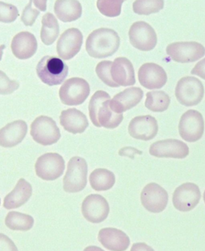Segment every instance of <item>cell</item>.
Instances as JSON below:
<instances>
[{"mask_svg": "<svg viewBox=\"0 0 205 251\" xmlns=\"http://www.w3.org/2000/svg\"><path fill=\"white\" fill-rule=\"evenodd\" d=\"M89 183L97 192H104L111 189L115 184V175L106 169H96L89 175Z\"/></svg>", "mask_w": 205, "mask_h": 251, "instance_id": "27", "label": "cell"}, {"mask_svg": "<svg viewBox=\"0 0 205 251\" xmlns=\"http://www.w3.org/2000/svg\"><path fill=\"white\" fill-rule=\"evenodd\" d=\"M32 3L33 0L29 1V3L26 6L21 17V20L27 26H32L38 16L40 15V11L32 8Z\"/></svg>", "mask_w": 205, "mask_h": 251, "instance_id": "36", "label": "cell"}, {"mask_svg": "<svg viewBox=\"0 0 205 251\" xmlns=\"http://www.w3.org/2000/svg\"><path fill=\"white\" fill-rule=\"evenodd\" d=\"M110 95L99 90L92 96L89 103V118L98 128H116L123 120V114L116 113L110 106Z\"/></svg>", "mask_w": 205, "mask_h": 251, "instance_id": "1", "label": "cell"}, {"mask_svg": "<svg viewBox=\"0 0 205 251\" xmlns=\"http://www.w3.org/2000/svg\"><path fill=\"white\" fill-rule=\"evenodd\" d=\"M35 169L36 175L41 179L54 181L64 172V159L58 153H46L38 158Z\"/></svg>", "mask_w": 205, "mask_h": 251, "instance_id": "9", "label": "cell"}, {"mask_svg": "<svg viewBox=\"0 0 205 251\" xmlns=\"http://www.w3.org/2000/svg\"><path fill=\"white\" fill-rule=\"evenodd\" d=\"M30 135L36 143L42 146H50L58 143L61 133L57 124L49 116H40L30 126Z\"/></svg>", "mask_w": 205, "mask_h": 251, "instance_id": "7", "label": "cell"}, {"mask_svg": "<svg viewBox=\"0 0 205 251\" xmlns=\"http://www.w3.org/2000/svg\"><path fill=\"white\" fill-rule=\"evenodd\" d=\"M204 201H205V193H204Z\"/></svg>", "mask_w": 205, "mask_h": 251, "instance_id": "44", "label": "cell"}, {"mask_svg": "<svg viewBox=\"0 0 205 251\" xmlns=\"http://www.w3.org/2000/svg\"><path fill=\"white\" fill-rule=\"evenodd\" d=\"M139 82L147 89L163 88L168 81V75L163 67L155 63L142 65L138 72Z\"/></svg>", "mask_w": 205, "mask_h": 251, "instance_id": "18", "label": "cell"}, {"mask_svg": "<svg viewBox=\"0 0 205 251\" xmlns=\"http://www.w3.org/2000/svg\"><path fill=\"white\" fill-rule=\"evenodd\" d=\"M131 251H154L153 249L150 246H148L147 244L142 243H135L132 247H131Z\"/></svg>", "mask_w": 205, "mask_h": 251, "instance_id": "40", "label": "cell"}, {"mask_svg": "<svg viewBox=\"0 0 205 251\" xmlns=\"http://www.w3.org/2000/svg\"><path fill=\"white\" fill-rule=\"evenodd\" d=\"M144 92L137 87H131L117 94L110 100V106L116 113L122 114L138 105L143 99Z\"/></svg>", "mask_w": 205, "mask_h": 251, "instance_id": "20", "label": "cell"}, {"mask_svg": "<svg viewBox=\"0 0 205 251\" xmlns=\"http://www.w3.org/2000/svg\"><path fill=\"white\" fill-rule=\"evenodd\" d=\"M36 73L40 80L49 86L59 85L68 75V67L59 57L45 56L36 67Z\"/></svg>", "mask_w": 205, "mask_h": 251, "instance_id": "3", "label": "cell"}, {"mask_svg": "<svg viewBox=\"0 0 205 251\" xmlns=\"http://www.w3.org/2000/svg\"><path fill=\"white\" fill-rule=\"evenodd\" d=\"M109 203L101 195H89L82 202V214L87 221L92 224L104 221L109 216Z\"/></svg>", "mask_w": 205, "mask_h": 251, "instance_id": "13", "label": "cell"}, {"mask_svg": "<svg viewBox=\"0 0 205 251\" xmlns=\"http://www.w3.org/2000/svg\"><path fill=\"white\" fill-rule=\"evenodd\" d=\"M32 195V187L27 180L20 178L15 188L6 196L3 207L7 209H17L26 204Z\"/></svg>", "mask_w": 205, "mask_h": 251, "instance_id": "25", "label": "cell"}, {"mask_svg": "<svg viewBox=\"0 0 205 251\" xmlns=\"http://www.w3.org/2000/svg\"><path fill=\"white\" fill-rule=\"evenodd\" d=\"M0 204H1V200H0Z\"/></svg>", "mask_w": 205, "mask_h": 251, "instance_id": "45", "label": "cell"}, {"mask_svg": "<svg viewBox=\"0 0 205 251\" xmlns=\"http://www.w3.org/2000/svg\"><path fill=\"white\" fill-rule=\"evenodd\" d=\"M33 3L41 12H45L47 9V0H33Z\"/></svg>", "mask_w": 205, "mask_h": 251, "instance_id": "41", "label": "cell"}, {"mask_svg": "<svg viewBox=\"0 0 205 251\" xmlns=\"http://www.w3.org/2000/svg\"><path fill=\"white\" fill-rule=\"evenodd\" d=\"M99 242L107 250L111 251H125L130 246V238L124 231L114 227H106L99 231Z\"/></svg>", "mask_w": 205, "mask_h": 251, "instance_id": "21", "label": "cell"}, {"mask_svg": "<svg viewBox=\"0 0 205 251\" xmlns=\"http://www.w3.org/2000/svg\"><path fill=\"white\" fill-rule=\"evenodd\" d=\"M83 44V35L77 28H70L62 33L57 44V52L60 58L72 59L80 52Z\"/></svg>", "mask_w": 205, "mask_h": 251, "instance_id": "16", "label": "cell"}, {"mask_svg": "<svg viewBox=\"0 0 205 251\" xmlns=\"http://www.w3.org/2000/svg\"><path fill=\"white\" fill-rule=\"evenodd\" d=\"M129 134L138 140L149 141L158 134V121L151 116H136L128 126Z\"/></svg>", "mask_w": 205, "mask_h": 251, "instance_id": "17", "label": "cell"}, {"mask_svg": "<svg viewBox=\"0 0 205 251\" xmlns=\"http://www.w3.org/2000/svg\"><path fill=\"white\" fill-rule=\"evenodd\" d=\"M42 28L40 38L45 45H51L56 41L59 35V25L57 18L52 13H48L43 16Z\"/></svg>", "mask_w": 205, "mask_h": 251, "instance_id": "28", "label": "cell"}, {"mask_svg": "<svg viewBox=\"0 0 205 251\" xmlns=\"http://www.w3.org/2000/svg\"><path fill=\"white\" fill-rule=\"evenodd\" d=\"M129 39L134 48L144 52L153 50L158 42L155 30L145 22H136L131 25Z\"/></svg>", "mask_w": 205, "mask_h": 251, "instance_id": "11", "label": "cell"}, {"mask_svg": "<svg viewBox=\"0 0 205 251\" xmlns=\"http://www.w3.org/2000/svg\"><path fill=\"white\" fill-rule=\"evenodd\" d=\"M112 63L113 62L110 61H103V62H99V64L96 66L95 72L100 80H102V82L106 85L112 87V88H118V84H116L112 79L111 73H110Z\"/></svg>", "mask_w": 205, "mask_h": 251, "instance_id": "33", "label": "cell"}, {"mask_svg": "<svg viewBox=\"0 0 205 251\" xmlns=\"http://www.w3.org/2000/svg\"><path fill=\"white\" fill-rule=\"evenodd\" d=\"M0 251H18V249L8 236L0 233Z\"/></svg>", "mask_w": 205, "mask_h": 251, "instance_id": "37", "label": "cell"}, {"mask_svg": "<svg viewBox=\"0 0 205 251\" xmlns=\"http://www.w3.org/2000/svg\"><path fill=\"white\" fill-rule=\"evenodd\" d=\"M88 165L85 159L74 156L67 164V170L63 178V189L68 193L82 192L87 184Z\"/></svg>", "mask_w": 205, "mask_h": 251, "instance_id": "4", "label": "cell"}, {"mask_svg": "<svg viewBox=\"0 0 205 251\" xmlns=\"http://www.w3.org/2000/svg\"><path fill=\"white\" fill-rule=\"evenodd\" d=\"M188 146L177 139H165L153 143L149 148V154L158 158L184 159L189 155Z\"/></svg>", "mask_w": 205, "mask_h": 251, "instance_id": "15", "label": "cell"}, {"mask_svg": "<svg viewBox=\"0 0 205 251\" xmlns=\"http://www.w3.org/2000/svg\"><path fill=\"white\" fill-rule=\"evenodd\" d=\"M55 13L62 23H72L82 17V4L78 0H57Z\"/></svg>", "mask_w": 205, "mask_h": 251, "instance_id": "26", "label": "cell"}, {"mask_svg": "<svg viewBox=\"0 0 205 251\" xmlns=\"http://www.w3.org/2000/svg\"><path fill=\"white\" fill-rule=\"evenodd\" d=\"M170 97L163 91H151L146 94V108L153 112H163L170 106Z\"/></svg>", "mask_w": 205, "mask_h": 251, "instance_id": "30", "label": "cell"}, {"mask_svg": "<svg viewBox=\"0 0 205 251\" xmlns=\"http://www.w3.org/2000/svg\"><path fill=\"white\" fill-rule=\"evenodd\" d=\"M191 74L195 75L197 76L205 79V58L201 60L195 65V67L191 71Z\"/></svg>", "mask_w": 205, "mask_h": 251, "instance_id": "38", "label": "cell"}, {"mask_svg": "<svg viewBox=\"0 0 205 251\" xmlns=\"http://www.w3.org/2000/svg\"><path fill=\"white\" fill-rule=\"evenodd\" d=\"M141 201L145 209L151 213L158 214L163 212L168 205V192L160 185L151 182L142 190Z\"/></svg>", "mask_w": 205, "mask_h": 251, "instance_id": "12", "label": "cell"}, {"mask_svg": "<svg viewBox=\"0 0 205 251\" xmlns=\"http://www.w3.org/2000/svg\"><path fill=\"white\" fill-rule=\"evenodd\" d=\"M175 95L177 101L183 106H196L204 99L205 88L202 82L197 78L183 77L176 86Z\"/></svg>", "mask_w": 205, "mask_h": 251, "instance_id": "5", "label": "cell"}, {"mask_svg": "<svg viewBox=\"0 0 205 251\" xmlns=\"http://www.w3.org/2000/svg\"><path fill=\"white\" fill-rule=\"evenodd\" d=\"M200 198V187L192 182H185L179 186L173 193V205L179 211H190L199 204Z\"/></svg>", "mask_w": 205, "mask_h": 251, "instance_id": "14", "label": "cell"}, {"mask_svg": "<svg viewBox=\"0 0 205 251\" xmlns=\"http://www.w3.org/2000/svg\"><path fill=\"white\" fill-rule=\"evenodd\" d=\"M83 251H104V250H102L101 248H99L98 246H88L87 248L85 249Z\"/></svg>", "mask_w": 205, "mask_h": 251, "instance_id": "42", "label": "cell"}, {"mask_svg": "<svg viewBox=\"0 0 205 251\" xmlns=\"http://www.w3.org/2000/svg\"><path fill=\"white\" fill-rule=\"evenodd\" d=\"M135 154H140V155H141L142 152H141V151H138L134 148H121L120 151H119V155H121V156H128V157L131 158V159H133Z\"/></svg>", "mask_w": 205, "mask_h": 251, "instance_id": "39", "label": "cell"}, {"mask_svg": "<svg viewBox=\"0 0 205 251\" xmlns=\"http://www.w3.org/2000/svg\"><path fill=\"white\" fill-rule=\"evenodd\" d=\"M5 49V45H1L0 46V61L2 60V57H3V50Z\"/></svg>", "mask_w": 205, "mask_h": 251, "instance_id": "43", "label": "cell"}, {"mask_svg": "<svg viewBox=\"0 0 205 251\" xmlns=\"http://www.w3.org/2000/svg\"><path fill=\"white\" fill-rule=\"evenodd\" d=\"M164 7V0H136L134 13L138 15H150L160 12Z\"/></svg>", "mask_w": 205, "mask_h": 251, "instance_id": "31", "label": "cell"}, {"mask_svg": "<svg viewBox=\"0 0 205 251\" xmlns=\"http://www.w3.org/2000/svg\"><path fill=\"white\" fill-rule=\"evenodd\" d=\"M120 37L115 30L99 28L87 38L86 49L90 57L98 59L111 57L118 50Z\"/></svg>", "mask_w": 205, "mask_h": 251, "instance_id": "2", "label": "cell"}, {"mask_svg": "<svg viewBox=\"0 0 205 251\" xmlns=\"http://www.w3.org/2000/svg\"><path fill=\"white\" fill-rule=\"evenodd\" d=\"M19 16L18 8L10 3L0 2V23H12Z\"/></svg>", "mask_w": 205, "mask_h": 251, "instance_id": "34", "label": "cell"}, {"mask_svg": "<svg viewBox=\"0 0 205 251\" xmlns=\"http://www.w3.org/2000/svg\"><path fill=\"white\" fill-rule=\"evenodd\" d=\"M20 84L16 80H11L4 72L0 71V94L8 95L18 89Z\"/></svg>", "mask_w": 205, "mask_h": 251, "instance_id": "35", "label": "cell"}, {"mask_svg": "<svg viewBox=\"0 0 205 251\" xmlns=\"http://www.w3.org/2000/svg\"><path fill=\"white\" fill-rule=\"evenodd\" d=\"M124 1H125V0H124Z\"/></svg>", "mask_w": 205, "mask_h": 251, "instance_id": "46", "label": "cell"}, {"mask_svg": "<svg viewBox=\"0 0 205 251\" xmlns=\"http://www.w3.org/2000/svg\"><path fill=\"white\" fill-rule=\"evenodd\" d=\"M110 73L112 79L119 86H132L136 84L133 65L126 57H117L114 60Z\"/></svg>", "mask_w": 205, "mask_h": 251, "instance_id": "23", "label": "cell"}, {"mask_svg": "<svg viewBox=\"0 0 205 251\" xmlns=\"http://www.w3.org/2000/svg\"><path fill=\"white\" fill-rule=\"evenodd\" d=\"M28 125L24 121H16L0 129V146L13 148L20 144L28 133Z\"/></svg>", "mask_w": 205, "mask_h": 251, "instance_id": "22", "label": "cell"}, {"mask_svg": "<svg viewBox=\"0 0 205 251\" xmlns=\"http://www.w3.org/2000/svg\"><path fill=\"white\" fill-rule=\"evenodd\" d=\"M167 54L179 63H190L201 59L205 55V48L197 42H176L168 45Z\"/></svg>", "mask_w": 205, "mask_h": 251, "instance_id": "10", "label": "cell"}, {"mask_svg": "<svg viewBox=\"0 0 205 251\" xmlns=\"http://www.w3.org/2000/svg\"><path fill=\"white\" fill-rule=\"evenodd\" d=\"M124 0H97V8L108 18H117L121 14Z\"/></svg>", "mask_w": 205, "mask_h": 251, "instance_id": "32", "label": "cell"}, {"mask_svg": "<svg viewBox=\"0 0 205 251\" xmlns=\"http://www.w3.org/2000/svg\"><path fill=\"white\" fill-rule=\"evenodd\" d=\"M89 93L88 82L82 78L74 77L66 80L60 88V100L67 106H78L84 103Z\"/></svg>", "mask_w": 205, "mask_h": 251, "instance_id": "6", "label": "cell"}, {"mask_svg": "<svg viewBox=\"0 0 205 251\" xmlns=\"http://www.w3.org/2000/svg\"><path fill=\"white\" fill-rule=\"evenodd\" d=\"M60 124L65 130L73 134L84 133L89 126L86 115L76 108L62 111L60 115Z\"/></svg>", "mask_w": 205, "mask_h": 251, "instance_id": "24", "label": "cell"}, {"mask_svg": "<svg viewBox=\"0 0 205 251\" xmlns=\"http://www.w3.org/2000/svg\"><path fill=\"white\" fill-rule=\"evenodd\" d=\"M7 227L14 231H29L34 225V219L29 214L11 211L5 218Z\"/></svg>", "mask_w": 205, "mask_h": 251, "instance_id": "29", "label": "cell"}, {"mask_svg": "<svg viewBox=\"0 0 205 251\" xmlns=\"http://www.w3.org/2000/svg\"><path fill=\"white\" fill-rule=\"evenodd\" d=\"M38 44L35 35L28 31L18 33L13 37L11 49L13 55L20 60L29 59L37 51Z\"/></svg>", "mask_w": 205, "mask_h": 251, "instance_id": "19", "label": "cell"}, {"mask_svg": "<svg viewBox=\"0 0 205 251\" xmlns=\"http://www.w3.org/2000/svg\"><path fill=\"white\" fill-rule=\"evenodd\" d=\"M178 130L181 138L186 142L195 143L200 140L205 132L202 114L195 110L185 112L180 117Z\"/></svg>", "mask_w": 205, "mask_h": 251, "instance_id": "8", "label": "cell"}]
</instances>
